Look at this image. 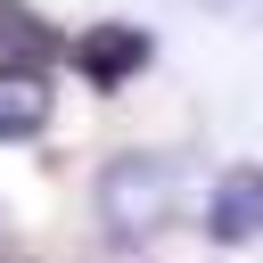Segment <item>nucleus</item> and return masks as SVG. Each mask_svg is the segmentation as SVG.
<instances>
[{
    "label": "nucleus",
    "instance_id": "3",
    "mask_svg": "<svg viewBox=\"0 0 263 263\" xmlns=\"http://www.w3.org/2000/svg\"><path fill=\"white\" fill-rule=\"evenodd\" d=\"M263 230V164H230L205 197V238L214 247H247Z\"/></svg>",
    "mask_w": 263,
    "mask_h": 263
},
{
    "label": "nucleus",
    "instance_id": "7",
    "mask_svg": "<svg viewBox=\"0 0 263 263\" xmlns=\"http://www.w3.org/2000/svg\"><path fill=\"white\" fill-rule=\"evenodd\" d=\"M0 263H16V255H0Z\"/></svg>",
    "mask_w": 263,
    "mask_h": 263
},
{
    "label": "nucleus",
    "instance_id": "6",
    "mask_svg": "<svg viewBox=\"0 0 263 263\" xmlns=\"http://www.w3.org/2000/svg\"><path fill=\"white\" fill-rule=\"evenodd\" d=\"M247 8H263V0H247Z\"/></svg>",
    "mask_w": 263,
    "mask_h": 263
},
{
    "label": "nucleus",
    "instance_id": "2",
    "mask_svg": "<svg viewBox=\"0 0 263 263\" xmlns=\"http://www.w3.org/2000/svg\"><path fill=\"white\" fill-rule=\"evenodd\" d=\"M148 25H82V41H74V66L99 82V90H123L140 66H148Z\"/></svg>",
    "mask_w": 263,
    "mask_h": 263
},
{
    "label": "nucleus",
    "instance_id": "5",
    "mask_svg": "<svg viewBox=\"0 0 263 263\" xmlns=\"http://www.w3.org/2000/svg\"><path fill=\"white\" fill-rule=\"evenodd\" d=\"M49 58H58V33L25 0H0V66H49Z\"/></svg>",
    "mask_w": 263,
    "mask_h": 263
},
{
    "label": "nucleus",
    "instance_id": "4",
    "mask_svg": "<svg viewBox=\"0 0 263 263\" xmlns=\"http://www.w3.org/2000/svg\"><path fill=\"white\" fill-rule=\"evenodd\" d=\"M49 123V82L41 66H0V140H33Z\"/></svg>",
    "mask_w": 263,
    "mask_h": 263
},
{
    "label": "nucleus",
    "instance_id": "1",
    "mask_svg": "<svg viewBox=\"0 0 263 263\" xmlns=\"http://www.w3.org/2000/svg\"><path fill=\"white\" fill-rule=\"evenodd\" d=\"M173 205H181V164H173V156L132 148V156H115V164L99 173V222H107L115 247H148V238L173 222Z\"/></svg>",
    "mask_w": 263,
    "mask_h": 263
}]
</instances>
